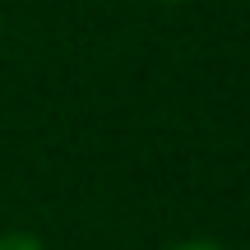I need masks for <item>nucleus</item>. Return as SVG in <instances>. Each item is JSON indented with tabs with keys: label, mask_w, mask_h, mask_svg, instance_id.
Here are the masks:
<instances>
[{
	"label": "nucleus",
	"mask_w": 250,
	"mask_h": 250,
	"mask_svg": "<svg viewBox=\"0 0 250 250\" xmlns=\"http://www.w3.org/2000/svg\"><path fill=\"white\" fill-rule=\"evenodd\" d=\"M0 250H46V246L33 232H0Z\"/></svg>",
	"instance_id": "f257e3e1"
},
{
	"label": "nucleus",
	"mask_w": 250,
	"mask_h": 250,
	"mask_svg": "<svg viewBox=\"0 0 250 250\" xmlns=\"http://www.w3.org/2000/svg\"><path fill=\"white\" fill-rule=\"evenodd\" d=\"M176 250H223L218 241H186V246H176Z\"/></svg>",
	"instance_id": "f03ea898"
},
{
	"label": "nucleus",
	"mask_w": 250,
	"mask_h": 250,
	"mask_svg": "<svg viewBox=\"0 0 250 250\" xmlns=\"http://www.w3.org/2000/svg\"><path fill=\"white\" fill-rule=\"evenodd\" d=\"M162 5H181V0H162Z\"/></svg>",
	"instance_id": "7ed1b4c3"
}]
</instances>
